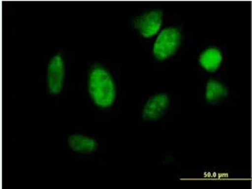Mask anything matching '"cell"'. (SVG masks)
I'll list each match as a JSON object with an SVG mask.
<instances>
[{"instance_id":"4","label":"cell","mask_w":252,"mask_h":189,"mask_svg":"<svg viewBox=\"0 0 252 189\" xmlns=\"http://www.w3.org/2000/svg\"><path fill=\"white\" fill-rule=\"evenodd\" d=\"M64 81V64L60 55L54 56L47 68V85L52 94H57L62 91Z\"/></svg>"},{"instance_id":"5","label":"cell","mask_w":252,"mask_h":189,"mask_svg":"<svg viewBox=\"0 0 252 189\" xmlns=\"http://www.w3.org/2000/svg\"><path fill=\"white\" fill-rule=\"evenodd\" d=\"M168 106L169 98L167 94H155L149 98L144 107L143 118L146 121H156L166 113Z\"/></svg>"},{"instance_id":"2","label":"cell","mask_w":252,"mask_h":189,"mask_svg":"<svg viewBox=\"0 0 252 189\" xmlns=\"http://www.w3.org/2000/svg\"><path fill=\"white\" fill-rule=\"evenodd\" d=\"M182 36L179 30L168 28L160 32L153 47L155 58L163 61L173 56L181 45Z\"/></svg>"},{"instance_id":"8","label":"cell","mask_w":252,"mask_h":189,"mask_svg":"<svg viewBox=\"0 0 252 189\" xmlns=\"http://www.w3.org/2000/svg\"><path fill=\"white\" fill-rule=\"evenodd\" d=\"M228 95L227 87L215 80H210L207 83L206 99L211 104H217Z\"/></svg>"},{"instance_id":"3","label":"cell","mask_w":252,"mask_h":189,"mask_svg":"<svg viewBox=\"0 0 252 189\" xmlns=\"http://www.w3.org/2000/svg\"><path fill=\"white\" fill-rule=\"evenodd\" d=\"M161 24L162 12L159 10H154L136 17L133 21V27L143 37L149 38L160 31Z\"/></svg>"},{"instance_id":"7","label":"cell","mask_w":252,"mask_h":189,"mask_svg":"<svg viewBox=\"0 0 252 189\" xmlns=\"http://www.w3.org/2000/svg\"><path fill=\"white\" fill-rule=\"evenodd\" d=\"M222 59L221 51L216 47H211L200 55L199 63L205 70L213 73L218 70L222 63Z\"/></svg>"},{"instance_id":"1","label":"cell","mask_w":252,"mask_h":189,"mask_svg":"<svg viewBox=\"0 0 252 189\" xmlns=\"http://www.w3.org/2000/svg\"><path fill=\"white\" fill-rule=\"evenodd\" d=\"M89 93L96 106L108 108L115 99L116 91L112 76L100 66H94L89 76Z\"/></svg>"},{"instance_id":"6","label":"cell","mask_w":252,"mask_h":189,"mask_svg":"<svg viewBox=\"0 0 252 189\" xmlns=\"http://www.w3.org/2000/svg\"><path fill=\"white\" fill-rule=\"evenodd\" d=\"M68 145L74 152L84 154H91L97 148V143L93 138L80 134L71 135L69 137Z\"/></svg>"}]
</instances>
